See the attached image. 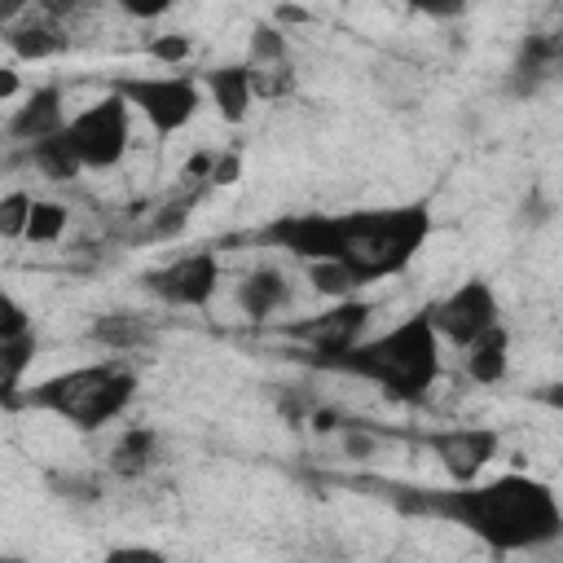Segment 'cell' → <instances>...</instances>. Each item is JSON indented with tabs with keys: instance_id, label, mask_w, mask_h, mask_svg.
I'll use <instances>...</instances> for the list:
<instances>
[{
	"instance_id": "d6986e66",
	"label": "cell",
	"mask_w": 563,
	"mask_h": 563,
	"mask_svg": "<svg viewBox=\"0 0 563 563\" xmlns=\"http://www.w3.org/2000/svg\"><path fill=\"white\" fill-rule=\"evenodd\" d=\"M211 185L207 180H185V189L180 194H172L154 216H150V229H145V238H158V242H167V238H176L185 224H189V216H194V207L202 202V194H207Z\"/></svg>"
},
{
	"instance_id": "9a60e30c",
	"label": "cell",
	"mask_w": 563,
	"mask_h": 563,
	"mask_svg": "<svg viewBox=\"0 0 563 563\" xmlns=\"http://www.w3.org/2000/svg\"><path fill=\"white\" fill-rule=\"evenodd\" d=\"M154 321L136 308H110V312H97L92 325H88V339L106 352H141L154 343Z\"/></svg>"
},
{
	"instance_id": "8992f818",
	"label": "cell",
	"mask_w": 563,
	"mask_h": 563,
	"mask_svg": "<svg viewBox=\"0 0 563 563\" xmlns=\"http://www.w3.org/2000/svg\"><path fill=\"white\" fill-rule=\"evenodd\" d=\"M369 321H374V303L356 295V299L330 303V308H321L312 317H299V321L282 325V334L299 343V361L325 369L330 361L352 352L361 339H369Z\"/></svg>"
},
{
	"instance_id": "e575fe53",
	"label": "cell",
	"mask_w": 563,
	"mask_h": 563,
	"mask_svg": "<svg viewBox=\"0 0 563 563\" xmlns=\"http://www.w3.org/2000/svg\"><path fill=\"white\" fill-rule=\"evenodd\" d=\"M4 563H26V559H18V554H9V559H4Z\"/></svg>"
},
{
	"instance_id": "7402d4cb",
	"label": "cell",
	"mask_w": 563,
	"mask_h": 563,
	"mask_svg": "<svg viewBox=\"0 0 563 563\" xmlns=\"http://www.w3.org/2000/svg\"><path fill=\"white\" fill-rule=\"evenodd\" d=\"M66 224H70V207H66V202L35 198L31 224H26V242H31V246H48V242H57V238L66 233Z\"/></svg>"
},
{
	"instance_id": "4fadbf2b",
	"label": "cell",
	"mask_w": 563,
	"mask_h": 563,
	"mask_svg": "<svg viewBox=\"0 0 563 563\" xmlns=\"http://www.w3.org/2000/svg\"><path fill=\"white\" fill-rule=\"evenodd\" d=\"M559 75H563V31H550V35L541 31V35H528L519 44L506 84H510L515 97H532Z\"/></svg>"
},
{
	"instance_id": "52a82bcc",
	"label": "cell",
	"mask_w": 563,
	"mask_h": 563,
	"mask_svg": "<svg viewBox=\"0 0 563 563\" xmlns=\"http://www.w3.org/2000/svg\"><path fill=\"white\" fill-rule=\"evenodd\" d=\"M66 128H70V141H75L84 167L88 172H110V167L123 163L128 141H132V106L110 88L106 97L75 110Z\"/></svg>"
},
{
	"instance_id": "6da1fadb",
	"label": "cell",
	"mask_w": 563,
	"mask_h": 563,
	"mask_svg": "<svg viewBox=\"0 0 563 563\" xmlns=\"http://www.w3.org/2000/svg\"><path fill=\"white\" fill-rule=\"evenodd\" d=\"M400 506L462 528L493 554H532L563 537V506L554 488L519 471L449 488H413L400 497Z\"/></svg>"
},
{
	"instance_id": "1f68e13d",
	"label": "cell",
	"mask_w": 563,
	"mask_h": 563,
	"mask_svg": "<svg viewBox=\"0 0 563 563\" xmlns=\"http://www.w3.org/2000/svg\"><path fill=\"white\" fill-rule=\"evenodd\" d=\"M528 396H532L537 405H545V409L563 413V378H554V383H541V387H532Z\"/></svg>"
},
{
	"instance_id": "44dd1931",
	"label": "cell",
	"mask_w": 563,
	"mask_h": 563,
	"mask_svg": "<svg viewBox=\"0 0 563 563\" xmlns=\"http://www.w3.org/2000/svg\"><path fill=\"white\" fill-rule=\"evenodd\" d=\"M308 286L330 299V303H343V299H356L361 295V273H352L347 264H308Z\"/></svg>"
},
{
	"instance_id": "f1b7e54d",
	"label": "cell",
	"mask_w": 563,
	"mask_h": 563,
	"mask_svg": "<svg viewBox=\"0 0 563 563\" xmlns=\"http://www.w3.org/2000/svg\"><path fill=\"white\" fill-rule=\"evenodd\" d=\"M53 488L70 501H97V493H101V484L92 475H53Z\"/></svg>"
},
{
	"instance_id": "7a4b0ae2",
	"label": "cell",
	"mask_w": 563,
	"mask_h": 563,
	"mask_svg": "<svg viewBox=\"0 0 563 563\" xmlns=\"http://www.w3.org/2000/svg\"><path fill=\"white\" fill-rule=\"evenodd\" d=\"M440 343L444 339H440V330L431 321V308H418L405 321H396L391 330L361 339L352 352H343L325 369L352 374L361 383H374L396 405H422L431 396L440 369H444Z\"/></svg>"
},
{
	"instance_id": "836d02e7",
	"label": "cell",
	"mask_w": 563,
	"mask_h": 563,
	"mask_svg": "<svg viewBox=\"0 0 563 563\" xmlns=\"http://www.w3.org/2000/svg\"><path fill=\"white\" fill-rule=\"evenodd\" d=\"M132 18H158V13H167V4H123Z\"/></svg>"
},
{
	"instance_id": "d6a6232c",
	"label": "cell",
	"mask_w": 563,
	"mask_h": 563,
	"mask_svg": "<svg viewBox=\"0 0 563 563\" xmlns=\"http://www.w3.org/2000/svg\"><path fill=\"white\" fill-rule=\"evenodd\" d=\"M18 88H22V84H18V70H13V66H4V70H0V101H4V106H13Z\"/></svg>"
},
{
	"instance_id": "f546056e",
	"label": "cell",
	"mask_w": 563,
	"mask_h": 563,
	"mask_svg": "<svg viewBox=\"0 0 563 563\" xmlns=\"http://www.w3.org/2000/svg\"><path fill=\"white\" fill-rule=\"evenodd\" d=\"M101 563H172V559L154 545H110L101 554Z\"/></svg>"
},
{
	"instance_id": "ac0fdd59",
	"label": "cell",
	"mask_w": 563,
	"mask_h": 563,
	"mask_svg": "<svg viewBox=\"0 0 563 563\" xmlns=\"http://www.w3.org/2000/svg\"><path fill=\"white\" fill-rule=\"evenodd\" d=\"M26 163L35 167V176H44V180H53V185H66V180H75L79 172H88L84 158H79V150H75V141H70V128H62V132H53V136H44V141H35V145H26Z\"/></svg>"
},
{
	"instance_id": "d4e9b609",
	"label": "cell",
	"mask_w": 563,
	"mask_h": 563,
	"mask_svg": "<svg viewBox=\"0 0 563 563\" xmlns=\"http://www.w3.org/2000/svg\"><path fill=\"white\" fill-rule=\"evenodd\" d=\"M145 53H150V62H158V66H167V70H180L189 57H194V40L189 35H154L150 44H145Z\"/></svg>"
},
{
	"instance_id": "30bf717a",
	"label": "cell",
	"mask_w": 563,
	"mask_h": 563,
	"mask_svg": "<svg viewBox=\"0 0 563 563\" xmlns=\"http://www.w3.org/2000/svg\"><path fill=\"white\" fill-rule=\"evenodd\" d=\"M422 449L435 457V466L449 475V484H475L484 466L497 457L501 435L497 427H440L422 435Z\"/></svg>"
},
{
	"instance_id": "5b68a950",
	"label": "cell",
	"mask_w": 563,
	"mask_h": 563,
	"mask_svg": "<svg viewBox=\"0 0 563 563\" xmlns=\"http://www.w3.org/2000/svg\"><path fill=\"white\" fill-rule=\"evenodd\" d=\"M114 92L132 106V114H141L150 123L154 136H176L194 123V114L202 110V79L185 75V70H167V75H123L114 79Z\"/></svg>"
},
{
	"instance_id": "9c48e42d",
	"label": "cell",
	"mask_w": 563,
	"mask_h": 563,
	"mask_svg": "<svg viewBox=\"0 0 563 563\" xmlns=\"http://www.w3.org/2000/svg\"><path fill=\"white\" fill-rule=\"evenodd\" d=\"M141 290L167 308H207L220 290V255L216 251H185L167 264L141 273Z\"/></svg>"
},
{
	"instance_id": "8fae6325",
	"label": "cell",
	"mask_w": 563,
	"mask_h": 563,
	"mask_svg": "<svg viewBox=\"0 0 563 563\" xmlns=\"http://www.w3.org/2000/svg\"><path fill=\"white\" fill-rule=\"evenodd\" d=\"M70 123V114H66V97H62V88L57 84H40V88H31L9 114H4V136H9V145H35V141H44V136H53V132H62Z\"/></svg>"
},
{
	"instance_id": "4dcf8cb0",
	"label": "cell",
	"mask_w": 563,
	"mask_h": 563,
	"mask_svg": "<svg viewBox=\"0 0 563 563\" xmlns=\"http://www.w3.org/2000/svg\"><path fill=\"white\" fill-rule=\"evenodd\" d=\"M519 220H523L528 229H537V224H545V220H550V202L541 198V189H528V198L519 202Z\"/></svg>"
},
{
	"instance_id": "603a6c76",
	"label": "cell",
	"mask_w": 563,
	"mask_h": 563,
	"mask_svg": "<svg viewBox=\"0 0 563 563\" xmlns=\"http://www.w3.org/2000/svg\"><path fill=\"white\" fill-rule=\"evenodd\" d=\"M251 66H268V70H290V44H286V31L260 22L251 31Z\"/></svg>"
},
{
	"instance_id": "5bb4252c",
	"label": "cell",
	"mask_w": 563,
	"mask_h": 563,
	"mask_svg": "<svg viewBox=\"0 0 563 563\" xmlns=\"http://www.w3.org/2000/svg\"><path fill=\"white\" fill-rule=\"evenodd\" d=\"M290 299H295L290 277L273 264H260L238 282V308L246 321H273L282 308H290Z\"/></svg>"
},
{
	"instance_id": "7c38bea8",
	"label": "cell",
	"mask_w": 563,
	"mask_h": 563,
	"mask_svg": "<svg viewBox=\"0 0 563 563\" xmlns=\"http://www.w3.org/2000/svg\"><path fill=\"white\" fill-rule=\"evenodd\" d=\"M260 88H264V84H260V70H255L251 62H220V66L202 70V92L211 97L216 114H220L229 128L246 123V114H251Z\"/></svg>"
},
{
	"instance_id": "3957f363",
	"label": "cell",
	"mask_w": 563,
	"mask_h": 563,
	"mask_svg": "<svg viewBox=\"0 0 563 563\" xmlns=\"http://www.w3.org/2000/svg\"><path fill=\"white\" fill-rule=\"evenodd\" d=\"M334 233H339V264L361 273L365 286L383 277H400L431 238V202L413 198L396 207L334 211Z\"/></svg>"
},
{
	"instance_id": "ffe728a7",
	"label": "cell",
	"mask_w": 563,
	"mask_h": 563,
	"mask_svg": "<svg viewBox=\"0 0 563 563\" xmlns=\"http://www.w3.org/2000/svg\"><path fill=\"white\" fill-rule=\"evenodd\" d=\"M4 44L13 48V57H22V62H44V57H57L62 53V35H57V26H48V22H31V26H13L9 35H4Z\"/></svg>"
},
{
	"instance_id": "4316f807",
	"label": "cell",
	"mask_w": 563,
	"mask_h": 563,
	"mask_svg": "<svg viewBox=\"0 0 563 563\" xmlns=\"http://www.w3.org/2000/svg\"><path fill=\"white\" fill-rule=\"evenodd\" d=\"M343 453L356 457V462L374 457V453H378V431H369L365 422H347V427H343Z\"/></svg>"
},
{
	"instance_id": "484cf974",
	"label": "cell",
	"mask_w": 563,
	"mask_h": 563,
	"mask_svg": "<svg viewBox=\"0 0 563 563\" xmlns=\"http://www.w3.org/2000/svg\"><path fill=\"white\" fill-rule=\"evenodd\" d=\"M35 325H31V312H26V303L18 299V295H4L0 299V343L4 339H22V334H31Z\"/></svg>"
},
{
	"instance_id": "277c9868",
	"label": "cell",
	"mask_w": 563,
	"mask_h": 563,
	"mask_svg": "<svg viewBox=\"0 0 563 563\" xmlns=\"http://www.w3.org/2000/svg\"><path fill=\"white\" fill-rule=\"evenodd\" d=\"M136 369L123 361H88L62 374H48L22 391L18 405L35 413H53L75 431H101L114 418H123L136 400Z\"/></svg>"
},
{
	"instance_id": "cb8c5ba5",
	"label": "cell",
	"mask_w": 563,
	"mask_h": 563,
	"mask_svg": "<svg viewBox=\"0 0 563 563\" xmlns=\"http://www.w3.org/2000/svg\"><path fill=\"white\" fill-rule=\"evenodd\" d=\"M31 207H35V194H26V189H9L0 198V238L4 242H26Z\"/></svg>"
},
{
	"instance_id": "2e32d148",
	"label": "cell",
	"mask_w": 563,
	"mask_h": 563,
	"mask_svg": "<svg viewBox=\"0 0 563 563\" xmlns=\"http://www.w3.org/2000/svg\"><path fill=\"white\" fill-rule=\"evenodd\" d=\"M154 462H158V431L145 427V422H136V427H128V431L110 444L106 471H110L114 479H141V475H150Z\"/></svg>"
},
{
	"instance_id": "e0dca14e",
	"label": "cell",
	"mask_w": 563,
	"mask_h": 563,
	"mask_svg": "<svg viewBox=\"0 0 563 563\" xmlns=\"http://www.w3.org/2000/svg\"><path fill=\"white\" fill-rule=\"evenodd\" d=\"M462 369H466L471 383L497 387V383L510 374V330L497 325V330H488L484 339H475V343L462 352Z\"/></svg>"
},
{
	"instance_id": "ba28073f",
	"label": "cell",
	"mask_w": 563,
	"mask_h": 563,
	"mask_svg": "<svg viewBox=\"0 0 563 563\" xmlns=\"http://www.w3.org/2000/svg\"><path fill=\"white\" fill-rule=\"evenodd\" d=\"M427 308H431V321H435L440 339L453 343V347H462V352H466L475 339H484L488 330L501 325V299H497L493 282H484V277L457 282L449 295H440V299L427 303Z\"/></svg>"
},
{
	"instance_id": "83f0119b",
	"label": "cell",
	"mask_w": 563,
	"mask_h": 563,
	"mask_svg": "<svg viewBox=\"0 0 563 563\" xmlns=\"http://www.w3.org/2000/svg\"><path fill=\"white\" fill-rule=\"evenodd\" d=\"M242 176V154L238 150H211V189H224V185H238Z\"/></svg>"
}]
</instances>
